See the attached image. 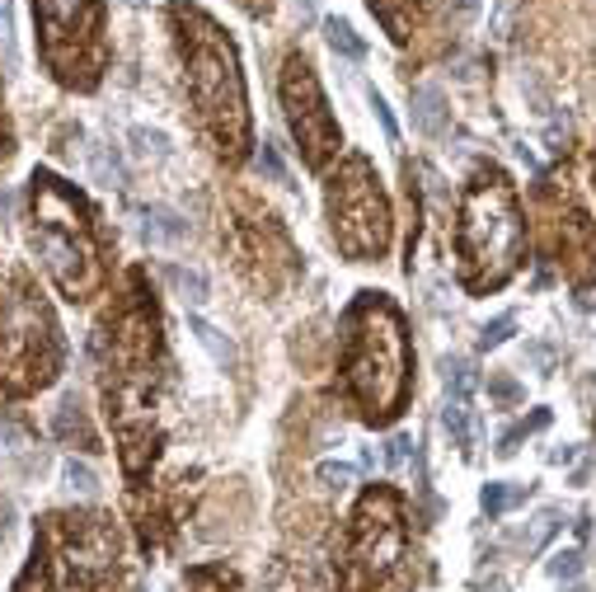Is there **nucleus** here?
Wrapping results in <instances>:
<instances>
[{
  "instance_id": "nucleus-6",
  "label": "nucleus",
  "mask_w": 596,
  "mask_h": 592,
  "mask_svg": "<svg viewBox=\"0 0 596 592\" xmlns=\"http://www.w3.org/2000/svg\"><path fill=\"white\" fill-rule=\"evenodd\" d=\"M329 221H334V240L347 259H381L390 244V202L381 193V183L362 155H353L347 165L329 179Z\"/></svg>"
},
{
  "instance_id": "nucleus-15",
  "label": "nucleus",
  "mask_w": 596,
  "mask_h": 592,
  "mask_svg": "<svg viewBox=\"0 0 596 592\" xmlns=\"http://www.w3.org/2000/svg\"><path fill=\"white\" fill-rule=\"evenodd\" d=\"M442 423H446V433H451V442H456V446H469V442H475V419H469V400H446Z\"/></svg>"
},
{
  "instance_id": "nucleus-7",
  "label": "nucleus",
  "mask_w": 596,
  "mask_h": 592,
  "mask_svg": "<svg viewBox=\"0 0 596 592\" xmlns=\"http://www.w3.org/2000/svg\"><path fill=\"white\" fill-rule=\"evenodd\" d=\"M33 14L57 80L90 90L99 75V0H33Z\"/></svg>"
},
{
  "instance_id": "nucleus-20",
  "label": "nucleus",
  "mask_w": 596,
  "mask_h": 592,
  "mask_svg": "<svg viewBox=\"0 0 596 592\" xmlns=\"http://www.w3.org/2000/svg\"><path fill=\"white\" fill-rule=\"evenodd\" d=\"M545 423H549V414H545V410H540V414H530L526 423H512L507 433H503V442H498V452H503V456H512V452H517V442H522L526 433H536V428H545Z\"/></svg>"
},
{
  "instance_id": "nucleus-13",
  "label": "nucleus",
  "mask_w": 596,
  "mask_h": 592,
  "mask_svg": "<svg viewBox=\"0 0 596 592\" xmlns=\"http://www.w3.org/2000/svg\"><path fill=\"white\" fill-rule=\"evenodd\" d=\"M164 282H170L174 296H179L183 305H193V311L207 301V278H202L197 269H179V263H170V269H164Z\"/></svg>"
},
{
  "instance_id": "nucleus-25",
  "label": "nucleus",
  "mask_w": 596,
  "mask_h": 592,
  "mask_svg": "<svg viewBox=\"0 0 596 592\" xmlns=\"http://www.w3.org/2000/svg\"><path fill=\"white\" fill-rule=\"evenodd\" d=\"M578 569H583V555H578V550H564V555L549 564V574H554V579H573Z\"/></svg>"
},
{
  "instance_id": "nucleus-1",
  "label": "nucleus",
  "mask_w": 596,
  "mask_h": 592,
  "mask_svg": "<svg viewBox=\"0 0 596 592\" xmlns=\"http://www.w3.org/2000/svg\"><path fill=\"white\" fill-rule=\"evenodd\" d=\"M343 381L366 419H395L408 391V339L390 301L362 292L343 315Z\"/></svg>"
},
{
  "instance_id": "nucleus-11",
  "label": "nucleus",
  "mask_w": 596,
  "mask_h": 592,
  "mask_svg": "<svg viewBox=\"0 0 596 592\" xmlns=\"http://www.w3.org/2000/svg\"><path fill=\"white\" fill-rule=\"evenodd\" d=\"M414 122H418L423 137H442L446 132V99H442V90H433V85L414 90Z\"/></svg>"
},
{
  "instance_id": "nucleus-21",
  "label": "nucleus",
  "mask_w": 596,
  "mask_h": 592,
  "mask_svg": "<svg viewBox=\"0 0 596 592\" xmlns=\"http://www.w3.org/2000/svg\"><path fill=\"white\" fill-rule=\"evenodd\" d=\"M320 484L324 489H347V484H353L357 480V471H353V465H347V461H320Z\"/></svg>"
},
{
  "instance_id": "nucleus-18",
  "label": "nucleus",
  "mask_w": 596,
  "mask_h": 592,
  "mask_svg": "<svg viewBox=\"0 0 596 592\" xmlns=\"http://www.w3.org/2000/svg\"><path fill=\"white\" fill-rule=\"evenodd\" d=\"M526 499V489H517V484H488L484 489V513L488 517H503L512 503H522Z\"/></svg>"
},
{
  "instance_id": "nucleus-8",
  "label": "nucleus",
  "mask_w": 596,
  "mask_h": 592,
  "mask_svg": "<svg viewBox=\"0 0 596 592\" xmlns=\"http://www.w3.org/2000/svg\"><path fill=\"white\" fill-rule=\"evenodd\" d=\"M404 555V508L395 494L372 489L357 513H353V532H347V564H353V583L366 588L385 579Z\"/></svg>"
},
{
  "instance_id": "nucleus-5",
  "label": "nucleus",
  "mask_w": 596,
  "mask_h": 592,
  "mask_svg": "<svg viewBox=\"0 0 596 592\" xmlns=\"http://www.w3.org/2000/svg\"><path fill=\"white\" fill-rule=\"evenodd\" d=\"M52 320L19 278H0V381L5 385H33L48 381L57 339Z\"/></svg>"
},
{
  "instance_id": "nucleus-14",
  "label": "nucleus",
  "mask_w": 596,
  "mask_h": 592,
  "mask_svg": "<svg viewBox=\"0 0 596 592\" xmlns=\"http://www.w3.org/2000/svg\"><path fill=\"white\" fill-rule=\"evenodd\" d=\"M183 235H188V226L179 221V212H170V208H146V240L151 244H179Z\"/></svg>"
},
{
  "instance_id": "nucleus-9",
  "label": "nucleus",
  "mask_w": 596,
  "mask_h": 592,
  "mask_svg": "<svg viewBox=\"0 0 596 592\" xmlns=\"http://www.w3.org/2000/svg\"><path fill=\"white\" fill-rule=\"evenodd\" d=\"M61 526L52 532V550H57V574L61 588L75 592V588H94L99 579L118 564V526L109 517H57Z\"/></svg>"
},
{
  "instance_id": "nucleus-30",
  "label": "nucleus",
  "mask_w": 596,
  "mask_h": 592,
  "mask_svg": "<svg viewBox=\"0 0 596 592\" xmlns=\"http://www.w3.org/2000/svg\"><path fill=\"white\" fill-rule=\"evenodd\" d=\"M10 522H14V508H10V503H0V541L10 536Z\"/></svg>"
},
{
  "instance_id": "nucleus-22",
  "label": "nucleus",
  "mask_w": 596,
  "mask_h": 592,
  "mask_svg": "<svg viewBox=\"0 0 596 592\" xmlns=\"http://www.w3.org/2000/svg\"><path fill=\"white\" fill-rule=\"evenodd\" d=\"M259 170L268 174L273 183H292V174H286V165H282V155H277L273 141H263V151H259Z\"/></svg>"
},
{
  "instance_id": "nucleus-10",
  "label": "nucleus",
  "mask_w": 596,
  "mask_h": 592,
  "mask_svg": "<svg viewBox=\"0 0 596 592\" xmlns=\"http://www.w3.org/2000/svg\"><path fill=\"white\" fill-rule=\"evenodd\" d=\"M282 109H286V122H292L296 141L305 146V160L324 165L329 151H338V128H334V113H329L320 80L305 57H286V66H282Z\"/></svg>"
},
{
  "instance_id": "nucleus-27",
  "label": "nucleus",
  "mask_w": 596,
  "mask_h": 592,
  "mask_svg": "<svg viewBox=\"0 0 596 592\" xmlns=\"http://www.w3.org/2000/svg\"><path fill=\"white\" fill-rule=\"evenodd\" d=\"M372 109H376V118H381V128H385V137H390V141H395V137H399V128H395V118H390V109H385V99H381L376 90H372Z\"/></svg>"
},
{
  "instance_id": "nucleus-4",
  "label": "nucleus",
  "mask_w": 596,
  "mask_h": 592,
  "mask_svg": "<svg viewBox=\"0 0 596 592\" xmlns=\"http://www.w3.org/2000/svg\"><path fill=\"white\" fill-rule=\"evenodd\" d=\"M33 240H38V254H43L48 273L61 292L71 301H85L99 282H104V259H99V244L90 235V212L61 189L57 179L38 174L33 179Z\"/></svg>"
},
{
  "instance_id": "nucleus-12",
  "label": "nucleus",
  "mask_w": 596,
  "mask_h": 592,
  "mask_svg": "<svg viewBox=\"0 0 596 592\" xmlns=\"http://www.w3.org/2000/svg\"><path fill=\"white\" fill-rule=\"evenodd\" d=\"M188 330H193V339L202 343V349L212 353V362H216V367H225V372H231V367H235V349H231V339H225V334L216 330V324H207L202 315H188Z\"/></svg>"
},
{
  "instance_id": "nucleus-17",
  "label": "nucleus",
  "mask_w": 596,
  "mask_h": 592,
  "mask_svg": "<svg viewBox=\"0 0 596 592\" xmlns=\"http://www.w3.org/2000/svg\"><path fill=\"white\" fill-rule=\"evenodd\" d=\"M475 367H469L465 358H456V362H446V391H451V400H469V391H475Z\"/></svg>"
},
{
  "instance_id": "nucleus-2",
  "label": "nucleus",
  "mask_w": 596,
  "mask_h": 592,
  "mask_svg": "<svg viewBox=\"0 0 596 592\" xmlns=\"http://www.w3.org/2000/svg\"><path fill=\"white\" fill-rule=\"evenodd\" d=\"M179 19V43L183 61H188V94L197 104L202 128L212 132V141L225 155H240L244 137H250V113H244V85L235 66V48L221 38L212 19H202L188 5H174Z\"/></svg>"
},
{
  "instance_id": "nucleus-26",
  "label": "nucleus",
  "mask_w": 596,
  "mask_h": 592,
  "mask_svg": "<svg viewBox=\"0 0 596 592\" xmlns=\"http://www.w3.org/2000/svg\"><path fill=\"white\" fill-rule=\"evenodd\" d=\"M132 141H136V146L146 151V155H164V137H160V132H146V128H136V132H132Z\"/></svg>"
},
{
  "instance_id": "nucleus-23",
  "label": "nucleus",
  "mask_w": 596,
  "mask_h": 592,
  "mask_svg": "<svg viewBox=\"0 0 596 592\" xmlns=\"http://www.w3.org/2000/svg\"><path fill=\"white\" fill-rule=\"evenodd\" d=\"M517 330V315H498L493 324H484V334H479V343L484 349H498V343H507V334Z\"/></svg>"
},
{
  "instance_id": "nucleus-3",
  "label": "nucleus",
  "mask_w": 596,
  "mask_h": 592,
  "mask_svg": "<svg viewBox=\"0 0 596 592\" xmlns=\"http://www.w3.org/2000/svg\"><path fill=\"white\" fill-rule=\"evenodd\" d=\"M456 240H460L465 282L475 292H488L512 278V269L522 259V244H526V221H522V202L503 170H479L475 183L465 189Z\"/></svg>"
},
{
  "instance_id": "nucleus-28",
  "label": "nucleus",
  "mask_w": 596,
  "mask_h": 592,
  "mask_svg": "<svg viewBox=\"0 0 596 592\" xmlns=\"http://www.w3.org/2000/svg\"><path fill=\"white\" fill-rule=\"evenodd\" d=\"M488 391L498 395V400H517L522 391H517V381H507V376H498V381H488Z\"/></svg>"
},
{
  "instance_id": "nucleus-16",
  "label": "nucleus",
  "mask_w": 596,
  "mask_h": 592,
  "mask_svg": "<svg viewBox=\"0 0 596 592\" xmlns=\"http://www.w3.org/2000/svg\"><path fill=\"white\" fill-rule=\"evenodd\" d=\"M324 33H329V48H334V52H343L347 61H362V38L353 33V24H347V19H329V24H324Z\"/></svg>"
},
{
  "instance_id": "nucleus-24",
  "label": "nucleus",
  "mask_w": 596,
  "mask_h": 592,
  "mask_svg": "<svg viewBox=\"0 0 596 592\" xmlns=\"http://www.w3.org/2000/svg\"><path fill=\"white\" fill-rule=\"evenodd\" d=\"M408 452H414V437H408V433H395V437L385 442V461L395 465V471H399V465L408 461Z\"/></svg>"
},
{
  "instance_id": "nucleus-29",
  "label": "nucleus",
  "mask_w": 596,
  "mask_h": 592,
  "mask_svg": "<svg viewBox=\"0 0 596 592\" xmlns=\"http://www.w3.org/2000/svg\"><path fill=\"white\" fill-rule=\"evenodd\" d=\"M0 43H5V52H10V5L0 0Z\"/></svg>"
},
{
  "instance_id": "nucleus-19",
  "label": "nucleus",
  "mask_w": 596,
  "mask_h": 592,
  "mask_svg": "<svg viewBox=\"0 0 596 592\" xmlns=\"http://www.w3.org/2000/svg\"><path fill=\"white\" fill-rule=\"evenodd\" d=\"M61 475H66V489H71V494H94V489H99V475L90 471V465H80V461H66V465H61Z\"/></svg>"
}]
</instances>
